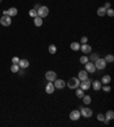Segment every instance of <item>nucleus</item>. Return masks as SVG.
I'll use <instances>...</instances> for the list:
<instances>
[{
  "mask_svg": "<svg viewBox=\"0 0 114 127\" xmlns=\"http://www.w3.org/2000/svg\"><path fill=\"white\" fill-rule=\"evenodd\" d=\"M66 85H67L70 88H72V90H75L76 88H79L80 79L78 78V77H71V78L66 82Z\"/></svg>",
  "mask_w": 114,
  "mask_h": 127,
  "instance_id": "nucleus-1",
  "label": "nucleus"
},
{
  "mask_svg": "<svg viewBox=\"0 0 114 127\" xmlns=\"http://www.w3.org/2000/svg\"><path fill=\"white\" fill-rule=\"evenodd\" d=\"M37 14H38V16L41 18H44L48 16L49 14V8L47 7V6H40L39 9L37 10Z\"/></svg>",
  "mask_w": 114,
  "mask_h": 127,
  "instance_id": "nucleus-2",
  "label": "nucleus"
},
{
  "mask_svg": "<svg viewBox=\"0 0 114 127\" xmlns=\"http://www.w3.org/2000/svg\"><path fill=\"white\" fill-rule=\"evenodd\" d=\"M95 64V67H96V69L98 70H101V69H104L106 67V65H107V62L105 61V59H103V58H98L96 61L94 62Z\"/></svg>",
  "mask_w": 114,
  "mask_h": 127,
  "instance_id": "nucleus-3",
  "label": "nucleus"
},
{
  "mask_svg": "<svg viewBox=\"0 0 114 127\" xmlns=\"http://www.w3.org/2000/svg\"><path fill=\"white\" fill-rule=\"evenodd\" d=\"M0 24L2 25V26H9L10 24H12V18H10V16H8V15H4L2 17H0Z\"/></svg>",
  "mask_w": 114,
  "mask_h": 127,
  "instance_id": "nucleus-4",
  "label": "nucleus"
},
{
  "mask_svg": "<svg viewBox=\"0 0 114 127\" xmlns=\"http://www.w3.org/2000/svg\"><path fill=\"white\" fill-rule=\"evenodd\" d=\"M91 79H84V81H82V82H80V88H82L83 91H87V90H89L90 88V86H91Z\"/></svg>",
  "mask_w": 114,
  "mask_h": 127,
  "instance_id": "nucleus-5",
  "label": "nucleus"
},
{
  "mask_svg": "<svg viewBox=\"0 0 114 127\" xmlns=\"http://www.w3.org/2000/svg\"><path fill=\"white\" fill-rule=\"evenodd\" d=\"M80 114H81V116L82 117H84V118H90L92 116V110L89 109V108H80Z\"/></svg>",
  "mask_w": 114,
  "mask_h": 127,
  "instance_id": "nucleus-6",
  "label": "nucleus"
},
{
  "mask_svg": "<svg viewBox=\"0 0 114 127\" xmlns=\"http://www.w3.org/2000/svg\"><path fill=\"white\" fill-rule=\"evenodd\" d=\"M84 68H86V72H88V73H91V74H94L95 72H96V67H95V64L92 61H88L87 64H84Z\"/></svg>",
  "mask_w": 114,
  "mask_h": 127,
  "instance_id": "nucleus-7",
  "label": "nucleus"
},
{
  "mask_svg": "<svg viewBox=\"0 0 114 127\" xmlns=\"http://www.w3.org/2000/svg\"><path fill=\"white\" fill-rule=\"evenodd\" d=\"M44 77H46V79H47L48 82H54V81L57 78V74L55 72H53V70H48V72L46 73V75H44Z\"/></svg>",
  "mask_w": 114,
  "mask_h": 127,
  "instance_id": "nucleus-8",
  "label": "nucleus"
},
{
  "mask_svg": "<svg viewBox=\"0 0 114 127\" xmlns=\"http://www.w3.org/2000/svg\"><path fill=\"white\" fill-rule=\"evenodd\" d=\"M54 85H55V88H59V90H62V88H64L66 86V82L64 81V79H55L54 81Z\"/></svg>",
  "mask_w": 114,
  "mask_h": 127,
  "instance_id": "nucleus-9",
  "label": "nucleus"
},
{
  "mask_svg": "<svg viewBox=\"0 0 114 127\" xmlns=\"http://www.w3.org/2000/svg\"><path fill=\"white\" fill-rule=\"evenodd\" d=\"M80 117H81V114H80L79 110H73V111H71L70 114V119L71 120H73V121H76V120H79Z\"/></svg>",
  "mask_w": 114,
  "mask_h": 127,
  "instance_id": "nucleus-10",
  "label": "nucleus"
},
{
  "mask_svg": "<svg viewBox=\"0 0 114 127\" xmlns=\"http://www.w3.org/2000/svg\"><path fill=\"white\" fill-rule=\"evenodd\" d=\"M44 91L48 93V94H53L55 92V85H54L53 82H48L47 85H46V88H44Z\"/></svg>",
  "mask_w": 114,
  "mask_h": 127,
  "instance_id": "nucleus-11",
  "label": "nucleus"
},
{
  "mask_svg": "<svg viewBox=\"0 0 114 127\" xmlns=\"http://www.w3.org/2000/svg\"><path fill=\"white\" fill-rule=\"evenodd\" d=\"M80 50L82 51L83 53H90L91 52V47L89 45V44H87V43H83L82 45H80Z\"/></svg>",
  "mask_w": 114,
  "mask_h": 127,
  "instance_id": "nucleus-12",
  "label": "nucleus"
},
{
  "mask_svg": "<svg viewBox=\"0 0 114 127\" xmlns=\"http://www.w3.org/2000/svg\"><path fill=\"white\" fill-rule=\"evenodd\" d=\"M18 66H19V68L25 69V68H27V67L30 66V62H29V60H26V59H19V61H18Z\"/></svg>",
  "mask_w": 114,
  "mask_h": 127,
  "instance_id": "nucleus-13",
  "label": "nucleus"
},
{
  "mask_svg": "<svg viewBox=\"0 0 114 127\" xmlns=\"http://www.w3.org/2000/svg\"><path fill=\"white\" fill-rule=\"evenodd\" d=\"M78 78L82 82V81H84V79L88 78V72H86V70H80L79 73H78Z\"/></svg>",
  "mask_w": 114,
  "mask_h": 127,
  "instance_id": "nucleus-14",
  "label": "nucleus"
},
{
  "mask_svg": "<svg viewBox=\"0 0 114 127\" xmlns=\"http://www.w3.org/2000/svg\"><path fill=\"white\" fill-rule=\"evenodd\" d=\"M33 23H34V25L37 27H40L41 25H42L44 21H42V18H41V17H39V16H35V17L33 18Z\"/></svg>",
  "mask_w": 114,
  "mask_h": 127,
  "instance_id": "nucleus-15",
  "label": "nucleus"
},
{
  "mask_svg": "<svg viewBox=\"0 0 114 127\" xmlns=\"http://www.w3.org/2000/svg\"><path fill=\"white\" fill-rule=\"evenodd\" d=\"M92 88H94V91H99L101 88V81H95V82H92Z\"/></svg>",
  "mask_w": 114,
  "mask_h": 127,
  "instance_id": "nucleus-16",
  "label": "nucleus"
},
{
  "mask_svg": "<svg viewBox=\"0 0 114 127\" xmlns=\"http://www.w3.org/2000/svg\"><path fill=\"white\" fill-rule=\"evenodd\" d=\"M18 13V10L15 7H12V8H9L8 10H7V15L8 16H10V17H13V16H16Z\"/></svg>",
  "mask_w": 114,
  "mask_h": 127,
  "instance_id": "nucleus-17",
  "label": "nucleus"
},
{
  "mask_svg": "<svg viewBox=\"0 0 114 127\" xmlns=\"http://www.w3.org/2000/svg\"><path fill=\"white\" fill-rule=\"evenodd\" d=\"M75 90H76V91H75V95L78 96V98H80V99H82L84 95V91L82 88H76Z\"/></svg>",
  "mask_w": 114,
  "mask_h": 127,
  "instance_id": "nucleus-18",
  "label": "nucleus"
},
{
  "mask_svg": "<svg viewBox=\"0 0 114 127\" xmlns=\"http://www.w3.org/2000/svg\"><path fill=\"white\" fill-rule=\"evenodd\" d=\"M111 79H112V78H111L110 75H104L101 82V84H105V85H106V84H108L111 82Z\"/></svg>",
  "mask_w": 114,
  "mask_h": 127,
  "instance_id": "nucleus-19",
  "label": "nucleus"
},
{
  "mask_svg": "<svg viewBox=\"0 0 114 127\" xmlns=\"http://www.w3.org/2000/svg\"><path fill=\"white\" fill-rule=\"evenodd\" d=\"M97 15H98V16H101V17L105 16V15H106V9L104 8V7H99V8L97 9Z\"/></svg>",
  "mask_w": 114,
  "mask_h": 127,
  "instance_id": "nucleus-20",
  "label": "nucleus"
},
{
  "mask_svg": "<svg viewBox=\"0 0 114 127\" xmlns=\"http://www.w3.org/2000/svg\"><path fill=\"white\" fill-rule=\"evenodd\" d=\"M70 47L73 51H78V50H80V43H78V42H72Z\"/></svg>",
  "mask_w": 114,
  "mask_h": 127,
  "instance_id": "nucleus-21",
  "label": "nucleus"
},
{
  "mask_svg": "<svg viewBox=\"0 0 114 127\" xmlns=\"http://www.w3.org/2000/svg\"><path fill=\"white\" fill-rule=\"evenodd\" d=\"M48 51H49V53L55 55V53H56V51H57L56 45H55V44H50V45H49V48H48Z\"/></svg>",
  "mask_w": 114,
  "mask_h": 127,
  "instance_id": "nucleus-22",
  "label": "nucleus"
},
{
  "mask_svg": "<svg viewBox=\"0 0 114 127\" xmlns=\"http://www.w3.org/2000/svg\"><path fill=\"white\" fill-rule=\"evenodd\" d=\"M10 70H12V73H18V70H19L18 64H13L12 67H10Z\"/></svg>",
  "mask_w": 114,
  "mask_h": 127,
  "instance_id": "nucleus-23",
  "label": "nucleus"
},
{
  "mask_svg": "<svg viewBox=\"0 0 114 127\" xmlns=\"http://www.w3.org/2000/svg\"><path fill=\"white\" fill-rule=\"evenodd\" d=\"M83 103L84 105H90V102H91V96L90 95H83Z\"/></svg>",
  "mask_w": 114,
  "mask_h": 127,
  "instance_id": "nucleus-24",
  "label": "nucleus"
},
{
  "mask_svg": "<svg viewBox=\"0 0 114 127\" xmlns=\"http://www.w3.org/2000/svg\"><path fill=\"white\" fill-rule=\"evenodd\" d=\"M105 118H107V119H110V120H112V119L114 118V112L112 111V110H108V111L106 112V115H105Z\"/></svg>",
  "mask_w": 114,
  "mask_h": 127,
  "instance_id": "nucleus-25",
  "label": "nucleus"
},
{
  "mask_svg": "<svg viewBox=\"0 0 114 127\" xmlns=\"http://www.w3.org/2000/svg\"><path fill=\"white\" fill-rule=\"evenodd\" d=\"M104 59H105V61H106V62H108V64H111V62H113V61H114L113 55H106V57L104 58Z\"/></svg>",
  "mask_w": 114,
  "mask_h": 127,
  "instance_id": "nucleus-26",
  "label": "nucleus"
},
{
  "mask_svg": "<svg viewBox=\"0 0 114 127\" xmlns=\"http://www.w3.org/2000/svg\"><path fill=\"white\" fill-rule=\"evenodd\" d=\"M88 61H89V58H88L87 56H82V57L80 58V64H82V65L87 64Z\"/></svg>",
  "mask_w": 114,
  "mask_h": 127,
  "instance_id": "nucleus-27",
  "label": "nucleus"
},
{
  "mask_svg": "<svg viewBox=\"0 0 114 127\" xmlns=\"http://www.w3.org/2000/svg\"><path fill=\"white\" fill-rule=\"evenodd\" d=\"M98 58H99V55H98V53H92L91 56H90V60H91L92 62H95Z\"/></svg>",
  "mask_w": 114,
  "mask_h": 127,
  "instance_id": "nucleus-28",
  "label": "nucleus"
},
{
  "mask_svg": "<svg viewBox=\"0 0 114 127\" xmlns=\"http://www.w3.org/2000/svg\"><path fill=\"white\" fill-rule=\"evenodd\" d=\"M29 15H30L32 18H34L35 16H38V14H37V10H35V9H31L30 11H29Z\"/></svg>",
  "mask_w": 114,
  "mask_h": 127,
  "instance_id": "nucleus-29",
  "label": "nucleus"
},
{
  "mask_svg": "<svg viewBox=\"0 0 114 127\" xmlns=\"http://www.w3.org/2000/svg\"><path fill=\"white\" fill-rule=\"evenodd\" d=\"M106 14H107L110 17H113V16H114V10H113V9H111V8L106 9Z\"/></svg>",
  "mask_w": 114,
  "mask_h": 127,
  "instance_id": "nucleus-30",
  "label": "nucleus"
},
{
  "mask_svg": "<svg viewBox=\"0 0 114 127\" xmlns=\"http://www.w3.org/2000/svg\"><path fill=\"white\" fill-rule=\"evenodd\" d=\"M97 119H98V121H103V120L105 119V115L99 114V115H98V116H97Z\"/></svg>",
  "mask_w": 114,
  "mask_h": 127,
  "instance_id": "nucleus-31",
  "label": "nucleus"
},
{
  "mask_svg": "<svg viewBox=\"0 0 114 127\" xmlns=\"http://www.w3.org/2000/svg\"><path fill=\"white\" fill-rule=\"evenodd\" d=\"M18 61H19V58L18 57H14L13 59H12V62H13V64H18Z\"/></svg>",
  "mask_w": 114,
  "mask_h": 127,
  "instance_id": "nucleus-32",
  "label": "nucleus"
},
{
  "mask_svg": "<svg viewBox=\"0 0 114 127\" xmlns=\"http://www.w3.org/2000/svg\"><path fill=\"white\" fill-rule=\"evenodd\" d=\"M101 88H103V86H101ZM103 90H104L105 92H110V91H111V88H110V86H108V85H107V84H106L105 86L103 88Z\"/></svg>",
  "mask_w": 114,
  "mask_h": 127,
  "instance_id": "nucleus-33",
  "label": "nucleus"
},
{
  "mask_svg": "<svg viewBox=\"0 0 114 127\" xmlns=\"http://www.w3.org/2000/svg\"><path fill=\"white\" fill-rule=\"evenodd\" d=\"M87 41H88V38L87 36H82L81 38V43L83 44V43H87Z\"/></svg>",
  "mask_w": 114,
  "mask_h": 127,
  "instance_id": "nucleus-34",
  "label": "nucleus"
},
{
  "mask_svg": "<svg viewBox=\"0 0 114 127\" xmlns=\"http://www.w3.org/2000/svg\"><path fill=\"white\" fill-rule=\"evenodd\" d=\"M104 8H105V9L111 8V4H110V2H105V5H104Z\"/></svg>",
  "mask_w": 114,
  "mask_h": 127,
  "instance_id": "nucleus-35",
  "label": "nucleus"
},
{
  "mask_svg": "<svg viewBox=\"0 0 114 127\" xmlns=\"http://www.w3.org/2000/svg\"><path fill=\"white\" fill-rule=\"evenodd\" d=\"M39 7H40V5H35V6H34V8H33V9H35V10H38V9H39Z\"/></svg>",
  "mask_w": 114,
  "mask_h": 127,
  "instance_id": "nucleus-36",
  "label": "nucleus"
},
{
  "mask_svg": "<svg viewBox=\"0 0 114 127\" xmlns=\"http://www.w3.org/2000/svg\"><path fill=\"white\" fill-rule=\"evenodd\" d=\"M0 4H1V0H0Z\"/></svg>",
  "mask_w": 114,
  "mask_h": 127,
  "instance_id": "nucleus-37",
  "label": "nucleus"
}]
</instances>
